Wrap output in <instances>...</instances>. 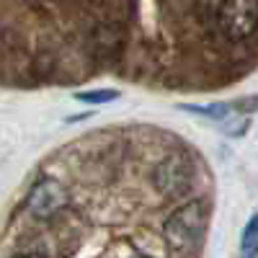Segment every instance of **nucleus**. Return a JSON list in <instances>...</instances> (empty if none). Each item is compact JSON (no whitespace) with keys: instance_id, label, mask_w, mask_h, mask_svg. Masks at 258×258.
<instances>
[{"instance_id":"10","label":"nucleus","mask_w":258,"mask_h":258,"mask_svg":"<svg viewBox=\"0 0 258 258\" xmlns=\"http://www.w3.org/2000/svg\"><path fill=\"white\" fill-rule=\"evenodd\" d=\"M140 258H145V255H140Z\"/></svg>"},{"instance_id":"6","label":"nucleus","mask_w":258,"mask_h":258,"mask_svg":"<svg viewBox=\"0 0 258 258\" xmlns=\"http://www.w3.org/2000/svg\"><path fill=\"white\" fill-rule=\"evenodd\" d=\"M240 258H258V212L250 214V220L240 235Z\"/></svg>"},{"instance_id":"4","label":"nucleus","mask_w":258,"mask_h":258,"mask_svg":"<svg viewBox=\"0 0 258 258\" xmlns=\"http://www.w3.org/2000/svg\"><path fill=\"white\" fill-rule=\"evenodd\" d=\"M153 183L160 194L165 197H176V194L186 191L191 183V163L186 160V155L176 153L168 155L153 173Z\"/></svg>"},{"instance_id":"1","label":"nucleus","mask_w":258,"mask_h":258,"mask_svg":"<svg viewBox=\"0 0 258 258\" xmlns=\"http://www.w3.org/2000/svg\"><path fill=\"white\" fill-rule=\"evenodd\" d=\"M204 232H207V207L199 199L178 207L163 225L165 243L170 253L176 255H194L204 243Z\"/></svg>"},{"instance_id":"5","label":"nucleus","mask_w":258,"mask_h":258,"mask_svg":"<svg viewBox=\"0 0 258 258\" xmlns=\"http://www.w3.org/2000/svg\"><path fill=\"white\" fill-rule=\"evenodd\" d=\"M183 109L191 111V114H197V116H204L209 121H217V124H225L227 119H232L235 114H238L235 106H232V101H214V103H202V106L183 103Z\"/></svg>"},{"instance_id":"2","label":"nucleus","mask_w":258,"mask_h":258,"mask_svg":"<svg viewBox=\"0 0 258 258\" xmlns=\"http://www.w3.org/2000/svg\"><path fill=\"white\" fill-rule=\"evenodd\" d=\"M217 21L225 39L230 41L253 36L258 29V0H222Z\"/></svg>"},{"instance_id":"3","label":"nucleus","mask_w":258,"mask_h":258,"mask_svg":"<svg viewBox=\"0 0 258 258\" xmlns=\"http://www.w3.org/2000/svg\"><path fill=\"white\" fill-rule=\"evenodd\" d=\"M68 191L54 178H41L34 183V188L26 197V209L34 220H52L68 207Z\"/></svg>"},{"instance_id":"7","label":"nucleus","mask_w":258,"mask_h":258,"mask_svg":"<svg viewBox=\"0 0 258 258\" xmlns=\"http://www.w3.org/2000/svg\"><path fill=\"white\" fill-rule=\"evenodd\" d=\"M119 98V91L114 88H101V91H83V93H75V101L80 103H91V106H101V103H111Z\"/></svg>"},{"instance_id":"8","label":"nucleus","mask_w":258,"mask_h":258,"mask_svg":"<svg viewBox=\"0 0 258 258\" xmlns=\"http://www.w3.org/2000/svg\"><path fill=\"white\" fill-rule=\"evenodd\" d=\"M220 129H222V135H225V137H243L248 129H250V116H245V114H235L232 119H227L225 124H220Z\"/></svg>"},{"instance_id":"9","label":"nucleus","mask_w":258,"mask_h":258,"mask_svg":"<svg viewBox=\"0 0 258 258\" xmlns=\"http://www.w3.org/2000/svg\"><path fill=\"white\" fill-rule=\"evenodd\" d=\"M16 258H47V255H41V253H24V255H16Z\"/></svg>"}]
</instances>
